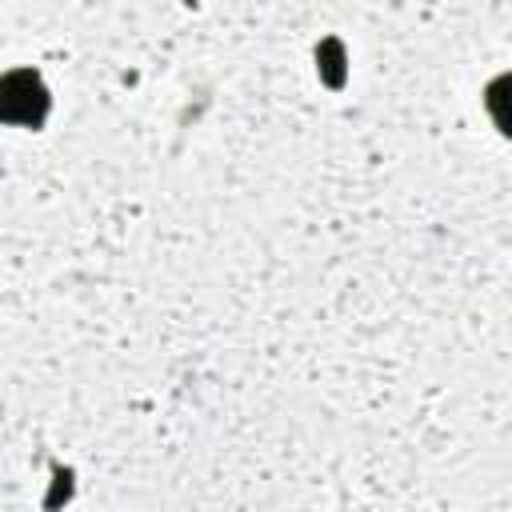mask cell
Masks as SVG:
<instances>
[{"instance_id": "obj_1", "label": "cell", "mask_w": 512, "mask_h": 512, "mask_svg": "<svg viewBox=\"0 0 512 512\" xmlns=\"http://www.w3.org/2000/svg\"><path fill=\"white\" fill-rule=\"evenodd\" d=\"M484 104H488V116H492V124H496L504 136H512V72L488 84V92H484Z\"/></svg>"}]
</instances>
